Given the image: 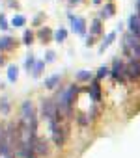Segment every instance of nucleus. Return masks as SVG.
Returning a JSON list of instances; mask_svg holds the SVG:
<instances>
[{
  "label": "nucleus",
  "instance_id": "nucleus-2",
  "mask_svg": "<svg viewBox=\"0 0 140 158\" xmlns=\"http://www.w3.org/2000/svg\"><path fill=\"white\" fill-rule=\"evenodd\" d=\"M49 125H50V132H52V139H54L56 147H62L63 141H65V130H63V127L60 125V121H50Z\"/></svg>",
  "mask_w": 140,
  "mask_h": 158
},
{
  "label": "nucleus",
  "instance_id": "nucleus-7",
  "mask_svg": "<svg viewBox=\"0 0 140 158\" xmlns=\"http://www.w3.org/2000/svg\"><path fill=\"white\" fill-rule=\"evenodd\" d=\"M34 151H36L39 156L49 154V141H47V139H43V138L36 139V143H34Z\"/></svg>",
  "mask_w": 140,
  "mask_h": 158
},
{
  "label": "nucleus",
  "instance_id": "nucleus-10",
  "mask_svg": "<svg viewBox=\"0 0 140 158\" xmlns=\"http://www.w3.org/2000/svg\"><path fill=\"white\" fill-rule=\"evenodd\" d=\"M15 47V39L6 35V37H0V50H11Z\"/></svg>",
  "mask_w": 140,
  "mask_h": 158
},
{
  "label": "nucleus",
  "instance_id": "nucleus-25",
  "mask_svg": "<svg viewBox=\"0 0 140 158\" xmlns=\"http://www.w3.org/2000/svg\"><path fill=\"white\" fill-rule=\"evenodd\" d=\"M47 61H54V52H47Z\"/></svg>",
  "mask_w": 140,
  "mask_h": 158
},
{
  "label": "nucleus",
  "instance_id": "nucleus-6",
  "mask_svg": "<svg viewBox=\"0 0 140 158\" xmlns=\"http://www.w3.org/2000/svg\"><path fill=\"white\" fill-rule=\"evenodd\" d=\"M129 32H131L134 37L140 39V15H138V13H134V15L129 17Z\"/></svg>",
  "mask_w": 140,
  "mask_h": 158
},
{
  "label": "nucleus",
  "instance_id": "nucleus-12",
  "mask_svg": "<svg viewBox=\"0 0 140 158\" xmlns=\"http://www.w3.org/2000/svg\"><path fill=\"white\" fill-rule=\"evenodd\" d=\"M17 76H19L17 67H15V65H10V67H8V80H10V82H15Z\"/></svg>",
  "mask_w": 140,
  "mask_h": 158
},
{
  "label": "nucleus",
  "instance_id": "nucleus-3",
  "mask_svg": "<svg viewBox=\"0 0 140 158\" xmlns=\"http://www.w3.org/2000/svg\"><path fill=\"white\" fill-rule=\"evenodd\" d=\"M125 78L129 80H140V61L138 60H131L125 63Z\"/></svg>",
  "mask_w": 140,
  "mask_h": 158
},
{
  "label": "nucleus",
  "instance_id": "nucleus-5",
  "mask_svg": "<svg viewBox=\"0 0 140 158\" xmlns=\"http://www.w3.org/2000/svg\"><path fill=\"white\" fill-rule=\"evenodd\" d=\"M69 21H71L73 32H77L79 35H86V21H84L82 17H73V15H69Z\"/></svg>",
  "mask_w": 140,
  "mask_h": 158
},
{
  "label": "nucleus",
  "instance_id": "nucleus-11",
  "mask_svg": "<svg viewBox=\"0 0 140 158\" xmlns=\"http://www.w3.org/2000/svg\"><path fill=\"white\" fill-rule=\"evenodd\" d=\"M75 78H77L79 82H90V80H92V73H90V71H79Z\"/></svg>",
  "mask_w": 140,
  "mask_h": 158
},
{
  "label": "nucleus",
  "instance_id": "nucleus-28",
  "mask_svg": "<svg viewBox=\"0 0 140 158\" xmlns=\"http://www.w3.org/2000/svg\"><path fill=\"white\" fill-rule=\"evenodd\" d=\"M94 2H95V4H99V2H101V0H94Z\"/></svg>",
  "mask_w": 140,
  "mask_h": 158
},
{
  "label": "nucleus",
  "instance_id": "nucleus-20",
  "mask_svg": "<svg viewBox=\"0 0 140 158\" xmlns=\"http://www.w3.org/2000/svg\"><path fill=\"white\" fill-rule=\"evenodd\" d=\"M23 41H24V45H32V41H34V34H32L30 30H26L24 35H23Z\"/></svg>",
  "mask_w": 140,
  "mask_h": 158
},
{
  "label": "nucleus",
  "instance_id": "nucleus-27",
  "mask_svg": "<svg viewBox=\"0 0 140 158\" xmlns=\"http://www.w3.org/2000/svg\"><path fill=\"white\" fill-rule=\"evenodd\" d=\"M2 63H4V58H2V56H0V65H2Z\"/></svg>",
  "mask_w": 140,
  "mask_h": 158
},
{
  "label": "nucleus",
  "instance_id": "nucleus-14",
  "mask_svg": "<svg viewBox=\"0 0 140 158\" xmlns=\"http://www.w3.org/2000/svg\"><path fill=\"white\" fill-rule=\"evenodd\" d=\"M116 39V32H110L107 37H105V41H103V45H101V50H105V48H108L110 47V43Z\"/></svg>",
  "mask_w": 140,
  "mask_h": 158
},
{
  "label": "nucleus",
  "instance_id": "nucleus-19",
  "mask_svg": "<svg viewBox=\"0 0 140 158\" xmlns=\"http://www.w3.org/2000/svg\"><path fill=\"white\" fill-rule=\"evenodd\" d=\"M114 15V4H107L103 10V17H112Z\"/></svg>",
  "mask_w": 140,
  "mask_h": 158
},
{
  "label": "nucleus",
  "instance_id": "nucleus-23",
  "mask_svg": "<svg viewBox=\"0 0 140 158\" xmlns=\"http://www.w3.org/2000/svg\"><path fill=\"white\" fill-rule=\"evenodd\" d=\"M34 63H36V60H34V56H32V54H30V56H28V58H26V61H24V67H26V69H28V71H30V69H32V67H34Z\"/></svg>",
  "mask_w": 140,
  "mask_h": 158
},
{
  "label": "nucleus",
  "instance_id": "nucleus-21",
  "mask_svg": "<svg viewBox=\"0 0 140 158\" xmlns=\"http://www.w3.org/2000/svg\"><path fill=\"white\" fill-rule=\"evenodd\" d=\"M45 67V61H37L36 65H34V71H32V74L34 76H39V73H41V69Z\"/></svg>",
  "mask_w": 140,
  "mask_h": 158
},
{
  "label": "nucleus",
  "instance_id": "nucleus-4",
  "mask_svg": "<svg viewBox=\"0 0 140 158\" xmlns=\"http://www.w3.org/2000/svg\"><path fill=\"white\" fill-rule=\"evenodd\" d=\"M110 74H112L114 80L125 82V63H123L121 60H114V65H112V69H110Z\"/></svg>",
  "mask_w": 140,
  "mask_h": 158
},
{
  "label": "nucleus",
  "instance_id": "nucleus-22",
  "mask_svg": "<svg viewBox=\"0 0 140 158\" xmlns=\"http://www.w3.org/2000/svg\"><path fill=\"white\" fill-rule=\"evenodd\" d=\"M0 30H10V24H8V19L4 17V15H0Z\"/></svg>",
  "mask_w": 140,
  "mask_h": 158
},
{
  "label": "nucleus",
  "instance_id": "nucleus-18",
  "mask_svg": "<svg viewBox=\"0 0 140 158\" xmlns=\"http://www.w3.org/2000/svg\"><path fill=\"white\" fill-rule=\"evenodd\" d=\"M108 74H110V69L108 67H99V71H97V80H101V78H105Z\"/></svg>",
  "mask_w": 140,
  "mask_h": 158
},
{
  "label": "nucleus",
  "instance_id": "nucleus-17",
  "mask_svg": "<svg viewBox=\"0 0 140 158\" xmlns=\"http://www.w3.org/2000/svg\"><path fill=\"white\" fill-rule=\"evenodd\" d=\"M0 112H2L4 115L10 114V102H8V99H2V101H0Z\"/></svg>",
  "mask_w": 140,
  "mask_h": 158
},
{
  "label": "nucleus",
  "instance_id": "nucleus-1",
  "mask_svg": "<svg viewBox=\"0 0 140 158\" xmlns=\"http://www.w3.org/2000/svg\"><path fill=\"white\" fill-rule=\"evenodd\" d=\"M123 52L131 60H138L140 61V39L134 37L133 34H127L125 39H123Z\"/></svg>",
  "mask_w": 140,
  "mask_h": 158
},
{
  "label": "nucleus",
  "instance_id": "nucleus-9",
  "mask_svg": "<svg viewBox=\"0 0 140 158\" xmlns=\"http://www.w3.org/2000/svg\"><path fill=\"white\" fill-rule=\"evenodd\" d=\"M60 80H62L60 74H52V76H49L47 80H45V88L47 89H56L60 86Z\"/></svg>",
  "mask_w": 140,
  "mask_h": 158
},
{
  "label": "nucleus",
  "instance_id": "nucleus-24",
  "mask_svg": "<svg viewBox=\"0 0 140 158\" xmlns=\"http://www.w3.org/2000/svg\"><path fill=\"white\" fill-rule=\"evenodd\" d=\"M39 37H41V41H47V39H50V30H41L39 32Z\"/></svg>",
  "mask_w": 140,
  "mask_h": 158
},
{
  "label": "nucleus",
  "instance_id": "nucleus-26",
  "mask_svg": "<svg viewBox=\"0 0 140 158\" xmlns=\"http://www.w3.org/2000/svg\"><path fill=\"white\" fill-rule=\"evenodd\" d=\"M79 2H81V0H69V4H71V6L73 4H79Z\"/></svg>",
  "mask_w": 140,
  "mask_h": 158
},
{
  "label": "nucleus",
  "instance_id": "nucleus-15",
  "mask_svg": "<svg viewBox=\"0 0 140 158\" xmlns=\"http://www.w3.org/2000/svg\"><path fill=\"white\" fill-rule=\"evenodd\" d=\"M65 37H67V32H65V28H60V30H56V34H54V39H56L58 43L65 41Z\"/></svg>",
  "mask_w": 140,
  "mask_h": 158
},
{
  "label": "nucleus",
  "instance_id": "nucleus-8",
  "mask_svg": "<svg viewBox=\"0 0 140 158\" xmlns=\"http://www.w3.org/2000/svg\"><path fill=\"white\" fill-rule=\"evenodd\" d=\"M88 93H90V97H92L95 102L101 99V88H99V82H97V80H94V82H92V86L88 88Z\"/></svg>",
  "mask_w": 140,
  "mask_h": 158
},
{
  "label": "nucleus",
  "instance_id": "nucleus-13",
  "mask_svg": "<svg viewBox=\"0 0 140 158\" xmlns=\"http://www.w3.org/2000/svg\"><path fill=\"white\" fill-rule=\"evenodd\" d=\"M11 24H13L15 28H23V26L26 24V19H24L23 15H15V17H13V21H11Z\"/></svg>",
  "mask_w": 140,
  "mask_h": 158
},
{
  "label": "nucleus",
  "instance_id": "nucleus-16",
  "mask_svg": "<svg viewBox=\"0 0 140 158\" xmlns=\"http://www.w3.org/2000/svg\"><path fill=\"white\" fill-rule=\"evenodd\" d=\"M92 34H94V35H99V34H101V19H95V21L92 23Z\"/></svg>",
  "mask_w": 140,
  "mask_h": 158
}]
</instances>
